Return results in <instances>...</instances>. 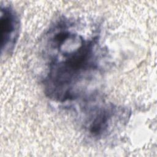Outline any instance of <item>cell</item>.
Segmentation results:
<instances>
[{
  "label": "cell",
  "instance_id": "1",
  "mask_svg": "<svg viewBox=\"0 0 157 157\" xmlns=\"http://www.w3.org/2000/svg\"><path fill=\"white\" fill-rule=\"evenodd\" d=\"M72 26L69 20H61L49 31V48L57 53L50 59L44 85L48 96L59 102L74 99L78 85L99 66L98 37L85 38L73 32Z\"/></svg>",
  "mask_w": 157,
  "mask_h": 157
},
{
  "label": "cell",
  "instance_id": "2",
  "mask_svg": "<svg viewBox=\"0 0 157 157\" xmlns=\"http://www.w3.org/2000/svg\"><path fill=\"white\" fill-rule=\"evenodd\" d=\"M117 112V109L112 104L88 106L85 112V129L93 137H103L109 131Z\"/></svg>",
  "mask_w": 157,
  "mask_h": 157
},
{
  "label": "cell",
  "instance_id": "3",
  "mask_svg": "<svg viewBox=\"0 0 157 157\" xmlns=\"http://www.w3.org/2000/svg\"><path fill=\"white\" fill-rule=\"evenodd\" d=\"M20 21L18 15L9 6L1 7V52L10 53L18 36Z\"/></svg>",
  "mask_w": 157,
  "mask_h": 157
}]
</instances>
